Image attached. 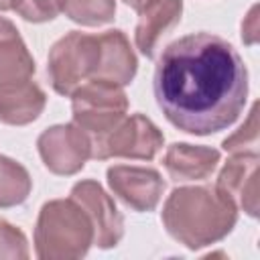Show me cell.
I'll return each mask as SVG.
<instances>
[{
  "label": "cell",
  "instance_id": "cell-1",
  "mask_svg": "<svg viewBox=\"0 0 260 260\" xmlns=\"http://www.w3.org/2000/svg\"><path fill=\"white\" fill-rule=\"evenodd\" d=\"M152 89L179 130L207 136L232 126L248 98V71L238 51L211 32L185 35L156 61Z\"/></svg>",
  "mask_w": 260,
  "mask_h": 260
},
{
  "label": "cell",
  "instance_id": "cell-2",
  "mask_svg": "<svg viewBox=\"0 0 260 260\" xmlns=\"http://www.w3.org/2000/svg\"><path fill=\"white\" fill-rule=\"evenodd\" d=\"M160 219L173 240L189 250H199L234 230L238 207L215 187H179L167 197Z\"/></svg>",
  "mask_w": 260,
  "mask_h": 260
},
{
  "label": "cell",
  "instance_id": "cell-3",
  "mask_svg": "<svg viewBox=\"0 0 260 260\" xmlns=\"http://www.w3.org/2000/svg\"><path fill=\"white\" fill-rule=\"evenodd\" d=\"M93 244V228L75 199H51L37 217L35 252L41 260L83 258Z\"/></svg>",
  "mask_w": 260,
  "mask_h": 260
},
{
  "label": "cell",
  "instance_id": "cell-4",
  "mask_svg": "<svg viewBox=\"0 0 260 260\" xmlns=\"http://www.w3.org/2000/svg\"><path fill=\"white\" fill-rule=\"evenodd\" d=\"M100 63L98 35L71 30L61 37L49 51L47 75L53 89L61 95H71L79 85L93 79Z\"/></svg>",
  "mask_w": 260,
  "mask_h": 260
},
{
  "label": "cell",
  "instance_id": "cell-5",
  "mask_svg": "<svg viewBox=\"0 0 260 260\" xmlns=\"http://www.w3.org/2000/svg\"><path fill=\"white\" fill-rule=\"evenodd\" d=\"M128 110V98L124 89L116 83L89 79L71 93V114L73 124L98 138L110 132Z\"/></svg>",
  "mask_w": 260,
  "mask_h": 260
},
{
  "label": "cell",
  "instance_id": "cell-6",
  "mask_svg": "<svg viewBox=\"0 0 260 260\" xmlns=\"http://www.w3.org/2000/svg\"><path fill=\"white\" fill-rule=\"evenodd\" d=\"M165 136L156 128V124L142 116L132 114L124 116L110 132L91 138V158L106 160L114 156L152 160L156 152L162 148Z\"/></svg>",
  "mask_w": 260,
  "mask_h": 260
},
{
  "label": "cell",
  "instance_id": "cell-7",
  "mask_svg": "<svg viewBox=\"0 0 260 260\" xmlns=\"http://www.w3.org/2000/svg\"><path fill=\"white\" fill-rule=\"evenodd\" d=\"M45 167L55 175H75L91 156V138L77 124H57L47 128L37 140Z\"/></svg>",
  "mask_w": 260,
  "mask_h": 260
},
{
  "label": "cell",
  "instance_id": "cell-8",
  "mask_svg": "<svg viewBox=\"0 0 260 260\" xmlns=\"http://www.w3.org/2000/svg\"><path fill=\"white\" fill-rule=\"evenodd\" d=\"M69 197L75 199L87 213L93 228V244L98 248L108 250L120 244L124 236V217L100 183L91 179L79 181L73 185Z\"/></svg>",
  "mask_w": 260,
  "mask_h": 260
},
{
  "label": "cell",
  "instance_id": "cell-9",
  "mask_svg": "<svg viewBox=\"0 0 260 260\" xmlns=\"http://www.w3.org/2000/svg\"><path fill=\"white\" fill-rule=\"evenodd\" d=\"M106 177L112 193L134 211H152L167 187L160 173L150 167L114 165Z\"/></svg>",
  "mask_w": 260,
  "mask_h": 260
},
{
  "label": "cell",
  "instance_id": "cell-10",
  "mask_svg": "<svg viewBox=\"0 0 260 260\" xmlns=\"http://www.w3.org/2000/svg\"><path fill=\"white\" fill-rule=\"evenodd\" d=\"M258 152H238L221 167L215 189L250 217L258 215Z\"/></svg>",
  "mask_w": 260,
  "mask_h": 260
},
{
  "label": "cell",
  "instance_id": "cell-11",
  "mask_svg": "<svg viewBox=\"0 0 260 260\" xmlns=\"http://www.w3.org/2000/svg\"><path fill=\"white\" fill-rule=\"evenodd\" d=\"M183 0H148L138 10L134 41L142 55L154 57L162 39L181 22Z\"/></svg>",
  "mask_w": 260,
  "mask_h": 260
},
{
  "label": "cell",
  "instance_id": "cell-12",
  "mask_svg": "<svg viewBox=\"0 0 260 260\" xmlns=\"http://www.w3.org/2000/svg\"><path fill=\"white\" fill-rule=\"evenodd\" d=\"M98 39H100V63L93 79L110 81L120 87L128 85L138 69V61L130 47V41L118 28L106 30L98 35Z\"/></svg>",
  "mask_w": 260,
  "mask_h": 260
},
{
  "label": "cell",
  "instance_id": "cell-13",
  "mask_svg": "<svg viewBox=\"0 0 260 260\" xmlns=\"http://www.w3.org/2000/svg\"><path fill=\"white\" fill-rule=\"evenodd\" d=\"M219 156V150L211 146L175 142L167 148L162 162L175 183H189L207 179L215 171Z\"/></svg>",
  "mask_w": 260,
  "mask_h": 260
},
{
  "label": "cell",
  "instance_id": "cell-14",
  "mask_svg": "<svg viewBox=\"0 0 260 260\" xmlns=\"http://www.w3.org/2000/svg\"><path fill=\"white\" fill-rule=\"evenodd\" d=\"M45 104L47 95L32 77L0 85V122L4 124L26 126L43 114Z\"/></svg>",
  "mask_w": 260,
  "mask_h": 260
},
{
  "label": "cell",
  "instance_id": "cell-15",
  "mask_svg": "<svg viewBox=\"0 0 260 260\" xmlns=\"http://www.w3.org/2000/svg\"><path fill=\"white\" fill-rule=\"evenodd\" d=\"M35 73V59L28 53L16 26L0 16V85L30 79Z\"/></svg>",
  "mask_w": 260,
  "mask_h": 260
},
{
  "label": "cell",
  "instance_id": "cell-16",
  "mask_svg": "<svg viewBox=\"0 0 260 260\" xmlns=\"http://www.w3.org/2000/svg\"><path fill=\"white\" fill-rule=\"evenodd\" d=\"M32 189L28 171L14 158L0 156V207H16L26 201Z\"/></svg>",
  "mask_w": 260,
  "mask_h": 260
},
{
  "label": "cell",
  "instance_id": "cell-17",
  "mask_svg": "<svg viewBox=\"0 0 260 260\" xmlns=\"http://www.w3.org/2000/svg\"><path fill=\"white\" fill-rule=\"evenodd\" d=\"M61 12L83 26H102L114 20L116 0H61Z\"/></svg>",
  "mask_w": 260,
  "mask_h": 260
},
{
  "label": "cell",
  "instance_id": "cell-18",
  "mask_svg": "<svg viewBox=\"0 0 260 260\" xmlns=\"http://www.w3.org/2000/svg\"><path fill=\"white\" fill-rule=\"evenodd\" d=\"M258 138H260V124H258V104L252 106L246 122L234 132L230 134L221 146L223 150L238 154V152H258Z\"/></svg>",
  "mask_w": 260,
  "mask_h": 260
},
{
  "label": "cell",
  "instance_id": "cell-19",
  "mask_svg": "<svg viewBox=\"0 0 260 260\" xmlns=\"http://www.w3.org/2000/svg\"><path fill=\"white\" fill-rule=\"evenodd\" d=\"M12 10L28 22H47L61 12V0H12Z\"/></svg>",
  "mask_w": 260,
  "mask_h": 260
},
{
  "label": "cell",
  "instance_id": "cell-20",
  "mask_svg": "<svg viewBox=\"0 0 260 260\" xmlns=\"http://www.w3.org/2000/svg\"><path fill=\"white\" fill-rule=\"evenodd\" d=\"M0 258H28L24 234L4 219H0Z\"/></svg>",
  "mask_w": 260,
  "mask_h": 260
},
{
  "label": "cell",
  "instance_id": "cell-21",
  "mask_svg": "<svg viewBox=\"0 0 260 260\" xmlns=\"http://www.w3.org/2000/svg\"><path fill=\"white\" fill-rule=\"evenodd\" d=\"M242 41L246 45H254L258 41V6H252L242 22Z\"/></svg>",
  "mask_w": 260,
  "mask_h": 260
},
{
  "label": "cell",
  "instance_id": "cell-22",
  "mask_svg": "<svg viewBox=\"0 0 260 260\" xmlns=\"http://www.w3.org/2000/svg\"><path fill=\"white\" fill-rule=\"evenodd\" d=\"M126 6H130V8H134V10H140L148 0H122Z\"/></svg>",
  "mask_w": 260,
  "mask_h": 260
},
{
  "label": "cell",
  "instance_id": "cell-23",
  "mask_svg": "<svg viewBox=\"0 0 260 260\" xmlns=\"http://www.w3.org/2000/svg\"><path fill=\"white\" fill-rule=\"evenodd\" d=\"M0 10H12V0H0Z\"/></svg>",
  "mask_w": 260,
  "mask_h": 260
}]
</instances>
